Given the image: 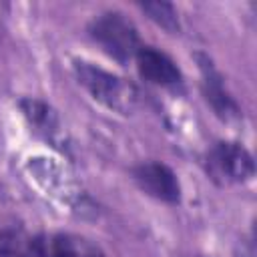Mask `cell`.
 I'll list each match as a JSON object with an SVG mask.
<instances>
[{
  "mask_svg": "<svg viewBox=\"0 0 257 257\" xmlns=\"http://www.w3.org/2000/svg\"><path fill=\"white\" fill-rule=\"evenodd\" d=\"M141 8L161 28H165L169 32H177L179 30V16H177V10H175L173 4H169V2H143Z\"/></svg>",
  "mask_w": 257,
  "mask_h": 257,
  "instance_id": "cell-8",
  "label": "cell"
},
{
  "mask_svg": "<svg viewBox=\"0 0 257 257\" xmlns=\"http://www.w3.org/2000/svg\"><path fill=\"white\" fill-rule=\"evenodd\" d=\"M133 177L137 185L151 197L165 201V203H179L181 199V185L177 175L163 163H143L135 167Z\"/></svg>",
  "mask_w": 257,
  "mask_h": 257,
  "instance_id": "cell-4",
  "label": "cell"
},
{
  "mask_svg": "<svg viewBox=\"0 0 257 257\" xmlns=\"http://www.w3.org/2000/svg\"><path fill=\"white\" fill-rule=\"evenodd\" d=\"M90 36L118 62H128L141 50L137 28L120 12H104L90 24Z\"/></svg>",
  "mask_w": 257,
  "mask_h": 257,
  "instance_id": "cell-2",
  "label": "cell"
},
{
  "mask_svg": "<svg viewBox=\"0 0 257 257\" xmlns=\"http://www.w3.org/2000/svg\"><path fill=\"white\" fill-rule=\"evenodd\" d=\"M211 171L229 181L245 183L255 175V163L247 149L237 143H217L209 155Z\"/></svg>",
  "mask_w": 257,
  "mask_h": 257,
  "instance_id": "cell-3",
  "label": "cell"
},
{
  "mask_svg": "<svg viewBox=\"0 0 257 257\" xmlns=\"http://www.w3.org/2000/svg\"><path fill=\"white\" fill-rule=\"evenodd\" d=\"M135 62L141 76L149 82L163 86H173L181 82V70L165 52H159L151 46H141V50L135 56Z\"/></svg>",
  "mask_w": 257,
  "mask_h": 257,
  "instance_id": "cell-6",
  "label": "cell"
},
{
  "mask_svg": "<svg viewBox=\"0 0 257 257\" xmlns=\"http://www.w3.org/2000/svg\"><path fill=\"white\" fill-rule=\"evenodd\" d=\"M20 108L28 122L46 139H56L60 135V120L56 112L42 100L36 98H24L20 100Z\"/></svg>",
  "mask_w": 257,
  "mask_h": 257,
  "instance_id": "cell-7",
  "label": "cell"
},
{
  "mask_svg": "<svg viewBox=\"0 0 257 257\" xmlns=\"http://www.w3.org/2000/svg\"><path fill=\"white\" fill-rule=\"evenodd\" d=\"M195 58H197L201 74H203V92H205L207 102L213 106V110L221 118H225V120L239 118V106L233 100V96L227 92V88L223 86V76L213 66L211 58L207 54H197Z\"/></svg>",
  "mask_w": 257,
  "mask_h": 257,
  "instance_id": "cell-5",
  "label": "cell"
},
{
  "mask_svg": "<svg viewBox=\"0 0 257 257\" xmlns=\"http://www.w3.org/2000/svg\"><path fill=\"white\" fill-rule=\"evenodd\" d=\"M74 74L94 100L116 112L128 114L139 104V90L135 88V84L100 66H94L92 62L74 60Z\"/></svg>",
  "mask_w": 257,
  "mask_h": 257,
  "instance_id": "cell-1",
  "label": "cell"
}]
</instances>
